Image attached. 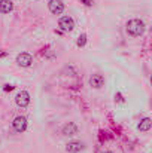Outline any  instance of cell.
I'll return each mask as SVG.
<instances>
[{"label":"cell","mask_w":152,"mask_h":153,"mask_svg":"<svg viewBox=\"0 0 152 153\" xmlns=\"http://www.w3.org/2000/svg\"><path fill=\"white\" fill-rule=\"evenodd\" d=\"M143 31H145V22H143L142 19L134 18V19H130V21L127 22V33H128L130 36L137 37V36H142Z\"/></svg>","instance_id":"1"},{"label":"cell","mask_w":152,"mask_h":153,"mask_svg":"<svg viewBox=\"0 0 152 153\" xmlns=\"http://www.w3.org/2000/svg\"><path fill=\"white\" fill-rule=\"evenodd\" d=\"M58 25L63 31H72L75 28V21L72 16H63V18H60Z\"/></svg>","instance_id":"2"},{"label":"cell","mask_w":152,"mask_h":153,"mask_svg":"<svg viewBox=\"0 0 152 153\" xmlns=\"http://www.w3.org/2000/svg\"><path fill=\"white\" fill-rule=\"evenodd\" d=\"M12 126L16 132H24L27 129V119L24 116H16L12 122Z\"/></svg>","instance_id":"3"},{"label":"cell","mask_w":152,"mask_h":153,"mask_svg":"<svg viewBox=\"0 0 152 153\" xmlns=\"http://www.w3.org/2000/svg\"><path fill=\"white\" fill-rule=\"evenodd\" d=\"M48 7H49L51 13H54V15H60V13L64 10V3H63L61 0H49Z\"/></svg>","instance_id":"4"},{"label":"cell","mask_w":152,"mask_h":153,"mask_svg":"<svg viewBox=\"0 0 152 153\" xmlns=\"http://www.w3.org/2000/svg\"><path fill=\"white\" fill-rule=\"evenodd\" d=\"M15 102L19 105V107H27L28 102H30V95L27 91H19L15 97Z\"/></svg>","instance_id":"5"},{"label":"cell","mask_w":152,"mask_h":153,"mask_svg":"<svg viewBox=\"0 0 152 153\" xmlns=\"http://www.w3.org/2000/svg\"><path fill=\"white\" fill-rule=\"evenodd\" d=\"M16 62H18V65H21V67H28V65H31V62H33V56H31L30 53H27V52H22V53H19V55L16 56Z\"/></svg>","instance_id":"6"},{"label":"cell","mask_w":152,"mask_h":153,"mask_svg":"<svg viewBox=\"0 0 152 153\" xmlns=\"http://www.w3.org/2000/svg\"><path fill=\"white\" fill-rule=\"evenodd\" d=\"M84 149V143L82 141H69L66 144V150L69 153H78Z\"/></svg>","instance_id":"7"},{"label":"cell","mask_w":152,"mask_h":153,"mask_svg":"<svg viewBox=\"0 0 152 153\" xmlns=\"http://www.w3.org/2000/svg\"><path fill=\"white\" fill-rule=\"evenodd\" d=\"M90 85L93 86V88H101L103 85H104V77L101 76V74H93L91 77H90Z\"/></svg>","instance_id":"8"},{"label":"cell","mask_w":152,"mask_h":153,"mask_svg":"<svg viewBox=\"0 0 152 153\" xmlns=\"http://www.w3.org/2000/svg\"><path fill=\"white\" fill-rule=\"evenodd\" d=\"M63 134L64 135H75V134H78V125L73 123V122H69L67 125L63 126Z\"/></svg>","instance_id":"9"},{"label":"cell","mask_w":152,"mask_h":153,"mask_svg":"<svg viewBox=\"0 0 152 153\" xmlns=\"http://www.w3.org/2000/svg\"><path fill=\"white\" fill-rule=\"evenodd\" d=\"M13 9L12 0H0V12L1 13H9Z\"/></svg>","instance_id":"10"},{"label":"cell","mask_w":152,"mask_h":153,"mask_svg":"<svg viewBox=\"0 0 152 153\" xmlns=\"http://www.w3.org/2000/svg\"><path fill=\"white\" fill-rule=\"evenodd\" d=\"M151 125H152L151 119H149V117H145V119L140 120V123H139L137 128H139V131H143V132H145V131H149V129H151Z\"/></svg>","instance_id":"11"},{"label":"cell","mask_w":152,"mask_h":153,"mask_svg":"<svg viewBox=\"0 0 152 153\" xmlns=\"http://www.w3.org/2000/svg\"><path fill=\"white\" fill-rule=\"evenodd\" d=\"M85 43H87V34H81V36L78 37L76 45H78L79 48H82V46H85Z\"/></svg>","instance_id":"12"},{"label":"cell","mask_w":152,"mask_h":153,"mask_svg":"<svg viewBox=\"0 0 152 153\" xmlns=\"http://www.w3.org/2000/svg\"><path fill=\"white\" fill-rule=\"evenodd\" d=\"M81 3H84L85 6H93L94 0H81Z\"/></svg>","instance_id":"13"},{"label":"cell","mask_w":152,"mask_h":153,"mask_svg":"<svg viewBox=\"0 0 152 153\" xmlns=\"http://www.w3.org/2000/svg\"><path fill=\"white\" fill-rule=\"evenodd\" d=\"M12 88H13V86H10V85H6V86H4V91H10Z\"/></svg>","instance_id":"14"},{"label":"cell","mask_w":152,"mask_h":153,"mask_svg":"<svg viewBox=\"0 0 152 153\" xmlns=\"http://www.w3.org/2000/svg\"><path fill=\"white\" fill-rule=\"evenodd\" d=\"M104 153H113V152H104Z\"/></svg>","instance_id":"15"}]
</instances>
